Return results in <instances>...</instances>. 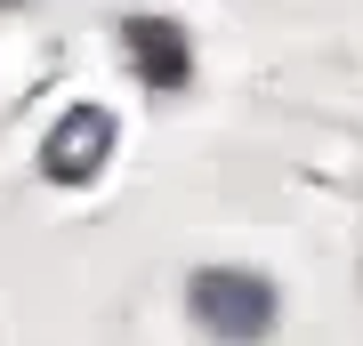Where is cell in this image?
I'll return each mask as SVG.
<instances>
[{"mask_svg":"<svg viewBox=\"0 0 363 346\" xmlns=\"http://www.w3.org/2000/svg\"><path fill=\"white\" fill-rule=\"evenodd\" d=\"M194 314H202L218 338L250 346V338L274 330V290L259 282V274H202V282H194Z\"/></svg>","mask_w":363,"mask_h":346,"instance_id":"obj_1","label":"cell"},{"mask_svg":"<svg viewBox=\"0 0 363 346\" xmlns=\"http://www.w3.org/2000/svg\"><path fill=\"white\" fill-rule=\"evenodd\" d=\"M97 145H105V121H97V113H89V121H65L57 145H49V169H57V178H81V169H97V161H89Z\"/></svg>","mask_w":363,"mask_h":346,"instance_id":"obj_2","label":"cell"}]
</instances>
